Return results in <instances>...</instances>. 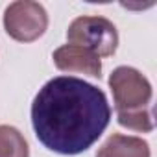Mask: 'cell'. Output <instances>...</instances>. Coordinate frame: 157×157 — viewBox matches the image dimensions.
<instances>
[{
    "instance_id": "6da1fadb",
    "label": "cell",
    "mask_w": 157,
    "mask_h": 157,
    "mask_svg": "<svg viewBox=\"0 0 157 157\" xmlns=\"http://www.w3.org/2000/svg\"><path fill=\"white\" fill-rule=\"evenodd\" d=\"M111 107L102 89L72 76L46 82L32 104V124L39 142L61 155L89 150L105 131Z\"/></svg>"
},
{
    "instance_id": "7a4b0ae2",
    "label": "cell",
    "mask_w": 157,
    "mask_h": 157,
    "mask_svg": "<svg viewBox=\"0 0 157 157\" xmlns=\"http://www.w3.org/2000/svg\"><path fill=\"white\" fill-rule=\"evenodd\" d=\"M109 87L118 124L133 131H153V117L150 111L153 91L148 78L133 67H117L109 76Z\"/></svg>"
},
{
    "instance_id": "3957f363",
    "label": "cell",
    "mask_w": 157,
    "mask_h": 157,
    "mask_svg": "<svg viewBox=\"0 0 157 157\" xmlns=\"http://www.w3.org/2000/svg\"><path fill=\"white\" fill-rule=\"evenodd\" d=\"M68 44L82 46L98 57H109L118 48V32L105 17L83 15L72 21L67 30Z\"/></svg>"
},
{
    "instance_id": "277c9868",
    "label": "cell",
    "mask_w": 157,
    "mask_h": 157,
    "mask_svg": "<svg viewBox=\"0 0 157 157\" xmlns=\"http://www.w3.org/2000/svg\"><path fill=\"white\" fill-rule=\"evenodd\" d=\"M4 28L11 39L19 43H33L48 28L46 10L32 0L13 2L4 11Z\"/></svg>"
},
{
    "instance_id": "5b68a950",
    "label": "cell",
    "mask_w": 157,
    "mask_h": 157,
    "mask_svg": "<svg viewBox=\"0 0 157 157\" xmlns=\"http://www.w3.org/2000/svg\"><path fill=\"white\" fill-rule=\"evenodd\" d=\"M52 59H54V65L63 72H78V74H85L91 78L102 76L100 57L82 46L63 44L54 52Z\"/></svg>"
},
{
    "instance_id": "8992f818",
    "label": "cell",
    "mask_w": 157,
    "mask_h": 157,
    "mask_svg": "<svg viewBox=\"0 0 157 157\" xmlns=\"http://www.w3.org/2000/svg\"><path fill=\"white\" fill-rule=\"evenodd\" d=\"M96 157H150V146L140 137L115 133L102 144Z\"/></svg>"
},
{
    "instance_id": "52a82bcc",
    "label": "cell",
    "mask_w": 157,
    "mask_h": 157,
    "mask_svg": "<svg viewBox=\"0 0 157 157\" xmlns=\"http://www.w3.org/2000/svg\"><path fill=\"white\" fill-rule=\"evenodd\" d=\"M0 157H30L24 135L13 126H0Z\"/></svg>"
}]
</instances>
